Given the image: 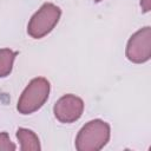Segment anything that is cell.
<instances>
[{"label": "cell", "mask_w": 151, "mask_h": 151, "mask_svg": "<svg viewBox=\"0 0 151 151\" xmlns=\"http://www.w3.org/2000/svg\"><path fill=\"white\" fill-rule=\"evenodd\" d=\"M109 139L110 125L101 119H93L78 132L76 149L78 151H98L107 144Z\"/></svg>", "instance_id": "obj_1"}, {"label": "cell", "mask_w": 151, "mask_h": 151, "mask_svg": "<svg viewBox=\"0 0 151 151\" xmlns=\"http://www.w3.org/2000/svg\"><path fill=\"white\" fill-rule=\"evenodd\" d=\"M50 94V83L42 77L34 78L22 91L17 109L21 114H31L38 111L47 100Z\"/></svg>", "instance_id": "obj_2"}, {"label": "cell", "mask_w": 151, "mask_h": 151, "mask_svg": "<svg viewBox=\"0 0 151 151\" xmlns=\"http://www.w3.org/2000/svg\"><path fill=\"white\" fill-rule=\"evenodd\" d=\"M61 9L54 4H44L31 18L27 25V33L33 39H40L48 34L58 24Z\"/></svg>", "instance_id": "obj_3"}, {"label": "cell", "mask_w": 151, "mask_h": 151, "mask_svg": "<svg viewBox=\"0 0 151 151\" xmlns=\"http://www.w3.org/2000/svg\"><path fill=\"white\" fill-rule=\"evenodd\" d=\"M151 57V28H140L127 41L126 58L136 64H143Z\"/></svg>", "instance_id": "obj_4"}, {"label": "cell", "mask_w": 151, "mask_h": 151, "mask_svg": "<svg viewBox=\"0 0 151 151\" xmlns=\"http://www.w3.org/2000/svg\"><path fill=\"white\" fill-rule=\"evenodd\" d=\"M84 111V101L74 94H65L53 106V113L60 123L70 124L78 120Z\"/></svg>", "instance_id": "obj_5"}, {"label": "cell", "mask_w": 151, "mask_h": 151, "mask_svg": "<svg viewBox=\"0 0 151 151\" xmlns=\"http://www.w3.org/2000/svg\"><path fill=\"white\" fill-rule=\"evenodd\" d=\"M17 138L20 142V149L22 151H37V150H40L39 138L32 130L24 129V127L18 129Z\"/></svg>", "instance_id": "obj_6"}, {"label": "cell", "mask_w": 151, "mask_h": 151, "mask_svg": "<svg viewBox=\"0 0 151 151\" xmlns=\"http://www.w3.org/2000/svg\"><path fill=\"white\" fill-rule=\"evenodd\" d=\"M17 52L9 48L0 50V78L7 77L13 68V63L17 57Z\"/></svg>", "instance_id": "obj_7"}, {"label": "cell", "mask_w": 151, "mask_h": 151, "mask_svg": "<svg viewBox=\"0 0 151 151\" xmlns=\"http://www.w3.org/2000/svg\"><path fill=\"white\" fill-rule=\"evenodd\" d=\"M15 149H17V146L9 139L8 133L7 132H0V150L12 151V150H15Z\"/></svg>", "instance_id": "obj_8"}, {"label": "cell", "mask_w": 151, "mask_h": 151, "mask_svg": "<svg viewBox=\"0 0 151 151\" xmlns=\"http://www.w3.org/2000/svg\"><path fill=\"white\" fill-rule=\"evenodd\" d=\"M140 5H142V8H143L144 12H149L150 11V0H142Z\"/></svg>", "instance_id": "obj_9"}, {"label": "cell", "mask_w": 151, "mask_h": 151, "mask_svg": "<svg viewBox=\"0 0 151 151\" xmlns=\"http://www.w3.org/2000/svg\"><path fill=\"white\" fill-rule=\"evenodd\" d=\"M94 1H97V2H99V1H101V0H94Z\"/></svg>", "instance_id": "obj_10"}]
</instances>
